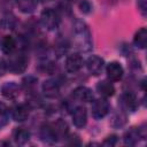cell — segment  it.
Segmentation results:
<instances>
[{
    "instance_id": "obj_27",
    "label": "cell",
    "mask_w": 147,
    "mask_h": 147,
    "mask_svg": "<svg viewBox=\"0 0 147 147\" xmlns=\"http://www.w3.org/2000/svg\"><path fill=\"white\" fill-rule=\"evenodd\" d=\"M23 83H24V86H25L28 90H31V88L36 85L37 79L33 78V77H28V78H24V79H23Z\"/></svg>"
},
{
    "instance_id": "obj_3",
    "label": "cell",
    "mask_w": 147,
    "mask_h": 147,
    "mask_svg": "<svg viewBox=\"0 0 147 147\" xmlns=\"http://www.w3.org/2000/svg\"><path fill=\"white\" fill-rule=\"evenodd\" d=\"M60 16L56 10L52 8H46L40 14V22L44 28H46L48 31H53L59 28L60 25Z\"/></svg>"
},
{
    "instance_id": "obj_12",
    "label": "cell",
    "mask_w": 147,
    "mask_h": 147,
    "mask_svg": "<svg viewBox=\"0 0 147 147\" xmlns=\"http://www.w3.org/2000/svg\"><path fill=\"white\" fill-rule=\"evenodd\" d=\"M72 95L76 100L80 102H91L93 100V93L88 87L85 86H78L74 90Z\"/></svg>"
},
{
    "instance_id": "obj_6",
    "label": "cell",
    "mask_w": 147,
    "mask_h": 147,
    "mask_svg": "<svg viewBox=\"0 0 147 147\" xmlns=\"http://www.w3.org/2000/svg\"><path fill=\"white\" fill-rule=\"evenodd\" d=\"M106 72H107V76H108L109 80H111V82H118L123 77L124 69H123V67L121 65L119 62L113 61V62H110V63L107 64Z\"/></svg>"
},
{
    "instance_id": "obj_2",
    "label": "cell",
    "mask_w": 147,
    "mask_h": 147,
    "mask_svg": "<svg viewBox=\"0 0 147 147\" xmlns=\"http://www.w3.org/2000/svg\"><path fill=\"white\" fill-rule=\"evenodd\" d=\"M5 63H6L7 70H9L10 72H13V74H22L28 68L29 59L23 53H18V54H14V55L10 54L8 60H7V62H5Z\"/></svg>"
},
{
    "instance_id": "obj_29",
    "label": "cell",
    "mask_w": 147,
    "mask_h": 147,
    "mask_svg": "<svg viewBox=\"0 0 147 147\" xmlns=\"http://www.w3.org/2000/svg\"><path fill=\"white\" fill-rule=\"evenodd\" d=\"M68 139H69L68 144H70V145H80L79 138H78V136H76V134H71Z\"/></svg>"
},
{
    "instance_id": "obj_25",
    "label": "cell",
    "mask_w": 147,
    "mask_h": 147,
    "mask_svg": "<svg viewBox=\"0 0 147 147\" xmlns=\"http://www.w3.org/2000/svg\"><path fill=\"white\" fill-rule=\"evenodd\" d=\"M79 9H80L84 14H88V13L91 11V9H92V6H91V3H90L87 0H83V1L79 3Z\"/></svg>"
},
{
    "instance_id": "obj_24",
    "label": "cell",
    "mask_w": 147,
    "mask_h": 147,
    "mask_svg": "<svg viewBox=\"0 0 147 147\" xmlns=\"http://www.w3.org/2000/svg\"><path fill=\"white\" fill-rule=\"evenodd\" d=\"M11 8H13V5L10 0H0V9L3 14H10Z\"/></svg>"
},
{
    "instance_id": "obj_13",
    "label": "cell",
    "mask_w": 147,
    "mask_h": 147,
    "mask_svg": "<svg viewBox=\"0 0 147 147\" xmlns=\"http://www.w3.org/2000/svg\"><path fill=\"white\" fill-rule=\"evenodd\" d=\"M11 116L16 122H23L29 117V106L25 103L16 105L11 109Z\"/></svg>"
},
{
    "instance_id": "obj_19",
    "label": "cell",
    "mask_w": 147,
    "mask_h": 147,
    "mask_svg": "<svg viewBox=\"0 0 147 147\" xmlns=\"http://www.w3.org/2000/svg\"><path fill=\"white\" fill-rule=\"evenodd\" d=\"M16 48V40L11 36H5L2 41H1V49L5 54L10 55L14 53Z\"/></svg>"
},
{
    "instance_id": "obj_9",
    "label": "cell",
    "mask_w": 147,
    "mask_h": 147,
    "mask_svg": "<svg viewBox=\"0 0 147 147\" xmlns=\"http://www.w3.org/2000/svg\"><path fill=\"white\" fill-rule=\"evenodd\" d=\"M41 90L42 93L49 99H55L60 95V87L55 80H51V79L45 80L41 85Z\"/></svg>"
},
{
    "instance_id": "obj_16",
    "label": "cell",
    "mask_w": 147,
    "mask_h": 147,
    "mask_svg": "<svg viewBox=\"0 0 147 147\" xmlns=\"http://www.w3.org/2000/svg\"><path fill=\"white\" fill-rule=\"evenodd\" d=\"M140 138H141V134L139 132V129L138 127H131V129H129L124 133L123 141H124L125 145L134 146L136 144H138V141L140 140Z\"/></svg>"
},
{
    "instance_id": "obj_31",
    "label": "cell",
    "mask_w": 147,
    "mask_h": 147,
    "mask_svg": "<svg viewBox=\"0 0 147 147\" xmlns=\"http://www.w3.org/2000/svg\"><path fill=\"white\" fill-rule=\"evenodd\" d=\"M67 1H69V0H67Z\"/></svg>"
},
{
    "instance_id": "obj_18",
    "label": "cell",
    "mask_w": 147,
    "mask_h": 147,
    "mask_svg": "<svg viewBox=\"0 0 147 147\" xmlns=\"http://www.w3.org/2000/svg\"><path fill=\"white\" fill-rule=\"evenodd\" d=\"M52 127H53V130H54V132H55V134H56V137H57V139H63V138H67V134H68V124H67V122L65 121H63V119H57V121H55L53 124H52Z\"/></svg>"
},
{
    "instance_id": "obj_1",
    "label": "cell",
    "mask_w": 147,
    "mask_h": 147,
    "mask_svg": "<svg viewBox=\"0 0 147 147\" xmlns=\"http://www.w3.org/2000/svg\"><path fill=\"white\" fill-rule=\"evenodd\" d=\"M74 33L77 47L83 52H88L92 48V38L86 24L84 22L77 21L74 26Z\"/></svg>"
},
{
    "instance_id": "obj_8",
    "label": "cell",
    "mask_w": 147,
    "mask_h": 147,
    "mask_svg": "<svg viewBox=\"0 0 147 147\" xmlns=\"http://www.w3.org/2000/svg\"><path fill=\"white\" fill-rule=\"evenodd\" d=\"M121 105L123 106V108H125L126 110H130V111H134L137 108H138V99L134 93L132 92H124L121 96Z\"/></svg>"
},
{
    "instance_id": "obj_21",
    "label": "cell",
    "mask_w": 147,
    "mask_h": 147,
    "mask_svg": "<svg viewBox=\"0 0 147 147\" xmlns=\"http://www.w3.org/2000/svg\"><path fill=\"white\" fill-rule=\"evenodd\" d=\"M15 2L22 13L30 14L36 9V0H15Z\"/></svg>"
},
{
    "instance_id": "obj_7",
    "label": "cell",
    "mask_w": 147,
    "mask_h": 147,
    "mask_svg": "<svg viewBox=\"0 0 147 147\" xmlns=\"http://www.w3.org/2000/svg\"><path fill=\"white\" fill-rule=\"evenodd\" d=\"M82 67H83V57L78 53L70 54L65 59V70L70 74L77 72Z\"/></svg>"
},
{
    "instance_id": "obj_28",
    "label": "cell",
    "mask_w": 147,
    "mask_h": 147,
    "mask_svg": "<svg viewBox=\"0 0 147 147\" xmlns=\"http://www.w3.org/2000/svg\"><path fill=\"white\" fill-rule=\"evenodd\" d=\"M137 2H138V7H139L140 13L144 16H146V14H147V0H138Z\"/></svg>"
},
{
    "instance_id": "obj_22",
    "label": "cell",
    "mask_w": 147,
    "mask_h": 147,
    "mask_svg": "<svg viewBox=\"0 0 147 147\" xmlns=\"http://www.w3.org/2000/svg\"><path fill=\"white\" fill-rule=\"evenodd\" d=\"M8 119H9L8 109L5 103L0 102V127H3L5 125H7Z\"/></svg>"
},
{
    "instance_id": "obj_4",
    "label": "cell",
    "mask_w": 147,
    "mask_h": 147,
    "mask_svg": "<svg viewBox=\"0 0 147 147\" xmlns=\"http://www.w3.org/2000/svg\"><path fill=\"white\" fill-rule=\"evenodd\" d=\"M109 109H110L109 103L103 98L96 99L92 102V115L96 119H101L105 116H107V114L109 113Z\"/></svg>"
},
{
    "instance_id": "obj_11",
    "label": "cell",
    "mask_w": 147,
    "mask_h": 147,
    "mask_svg": "<svg viewBox=\"0 0 147 147\" xmlns=\"http://www.w3.org/2000/svg\"><path fill=\"white\" fill-rule=\"evenodd\" d=\"M1 93L6 99L14 100L20 94V87L15 82H7L1 87Z\"/></svg>"
},
{
    "instance_id": "obj_15",
    "label": "cell",
    "mask_w": 147,
    "mask_h": 147,
    "mask_svg": "<svg viewBox=\"0 0 147 147\" xmlns=\"http://www.w3.org/2000/svg\"><path fill=\"white\" fill-rule=\"evenodd\" d=\"M96 91L105 98L113 96L115 93V87L110 80H101L96 84Z\"/></svg>"
},
{
    "instance_id": "obj_17",
    "label": "cell",
    "mask_w": 147,
    "mask_h": 147,
    "mask_svg": "<svg viewBox=\"0 0 147 147\" xmlns=\"http://www.w3.org/2000/svg\"><path fill=\"white\" fill-rule=\"evenodd\" d=\"M13 138L17 145H25L30 140V132L24 127H15L13 131Z\"/></svg>"
},
{
    "instance_id": "obj_30",
    "label": "cell",
    "mask_w": 147,
    "mask_h": 147,
    "mask_svg": "<svg viewBox=\"0 0 147 147\" xmlns=\"http://www.w3.org/2000/svg\"><path fill=\"white\" fill-rule=\"evenodd\" d=\"M6 70H7V68H6V63H5L2 60H0V76H2V75L5 74Z\"/></svg>"
},
{
    "instance_id": "obj_14",
    "label": "cell",
    "mask_w": 147,
    "mask_h": 147,
    "mask_svg": "<svg viewBox=\"0 0 147 147\" xmlns=\"http://www.w3.org/2000/svg\"><path fill=\"white\" fill-rule=\"evenodd\" d=\"M40 137H41V140L45 141V142H48V144H54L59 139L52 127V124H45L41 126L40 129Z\"/></svg>"
},
{
    "instance_id": "obj_26",
    "label": "cell",
    "mask_w": 147,
    "mask_h": 147,
    "mask_svg": "<svg viewBox=\"0 0 147 147\" xmlns=\"http://www.w3.org/2000/svg\"><path fill=\"white\" fill-rule=\"evenodd\" d=\"M116 142H117V136L111 134V136H108V137L103 140L102 145H105V146H114Z\"/></svg>"
},
{
    "instance_id": "obj_10",
    "label": "cell",
    "mask_w": 147,
    "mask_h": 147,
    "mask_svg": "<svg viewBox=\"0 0 147 147\" xmlns=\"http://www.w3.org/2000/svg\"><path fill=\"white\" fill-rule=\"evenodd\" d=\"M72 123L76 127H84L87 122V110L85 107H77L72 111Z\"/></svg>"
},
{
    "instance_id": "obj_5",
    "label": "cell",
    "mask_w": 147,
    "mask_h": 147,
    "mask_svg": "<svg viewBox=\"0 0 147 147\" xmlns=\"http://www.w3.org/2000/svg\"><path fill=\"white\" fill-rule=\"evenodd\" d=\"M103 65H105L103 59L98 55H92L86 60V68L88 72L93 76H99L103 69Z\"/></svg>"
},
{
    "instance_id": "obj_20",
    "label": "cell",
    "mask_w": 147,
    "mask_h": 147,
    "mask_svg": "<svg viewBox=\"0 0 147 147\" xmlns=\"http://www.w3.org/2000/svg\"><path fill=\"white\" fill-rule=\"evenodd\" d=\"M146 42H147V30L146 28H141L136 32L133 38V44L136 47L142 49L146 47Z\"/></svg>"
},
{
    "instance_id": "obj_23",
    "label": "cell",
    "mask_w": 147,
    "mask_h": 147,
    "mask_svg": "<svg viewBox=\"0 0 147 147\" xmlns=\"http://www.w3.org/2000/svg\"><path fill=\"white\" fill-rule=\"evenodd\" d=\"M0 24H1L5 29H9V28L13 29L14 25H15V17L11 15V13H10V14H5V17L1 20Z\"/></svg>"
}]
</instances>
